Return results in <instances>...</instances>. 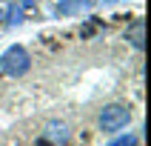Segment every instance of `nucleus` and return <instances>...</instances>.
I'll return each mask as SVG.
<instances>
[{"mask_svg":"<svg viewBox=\"0 0 151 146\" xmlns=\"http://www.w3.org/2000/svg\"><path fill=\"white\" fill-rule=\"evenodd\" d=\"M68 137H71V129H68V123H63V120H49L46 129H43V143L63 146V143H68Z\"/></svg>","mask_w":151,"mask_h":146,"instance_id":"3","label":"nucleus"},{"mask_svg":"<svg viewBox=\"0 0 151 146\" xmlns=\"http://www.w3.org/2000/svg\"><path fill=\"white\" fill-rule=\"evenodd\" d=\"M29 69H32V54H29L26 46H20V43H12V46L0 54V72H3V75L23 77Z\"/></svg>","mask_w":151,"mask_h":146,"instance_id":"2","label":"nucleus"},{"mask_svg":"<svg viewBox=\"0 0 151 146\" xmlns=\"http://www.w3.org/2000/svg\"><path fill=\"white\" fill-rule=\"evenodd\" d=\"M17 3H20L23 9H32V6H34V0H17Z\"/></svg>","mask_w":151,"mask_h":146,"instance_id":"8","label":"nucleus"},{"mask_svg":"<svg viewBox=\"0 0 151 146\" xmlns=\"http://www.w3.org/2000/svg\"><path fill=\"white\" fill-rule=\"evenodd\" d=\"M131 123V106L126 103H106L97 112V129L103 135H114L120 129H126Z\"/></svg>","mask_w":151,"mask_h":146,"instance_id":"1","label":"nucleus"},{"mask_svg":"<svg viewBox=\"0 0 151 146\" xmlns=\"http://www.w3.org/2000/svg\"><path fill=\"white\" fill-rule=\"evenodd\" d=\"M97 3H103V6H111V3H117V0H97Z\"/></svg>","mask_w":151,"mask_h":146,"instance_id":"9","label":"nucleus"},{"mask_svg":"<svg viewBox=\"0 0 151 146\" xmlns=\"http://www.w3.org/2000/svg\"><path fill=\"white\" fill-rule=\"evenodd\" d=\"M9 9H12V3H9V0H0V23L9 17Z\"/></svg>","mask_w":151,"mask_h":146,"instance_id":"7","label":"nucleus"},{"mask_svg":"<svg viewBox=\"0 0 151 146\" xmlns=\"http://www.w3.org/2000/svg\"><path fill=\"white\" fill-rule=\"evenodd\" d=\"M126 40L131 43V46H134L137 52L143 49V40H145V23H143V17H137L134 23H131V26L126 29Z\"/></svg>","mask_w":151,"mask_h":146,"instance_id":"5","label":"nucleus"},{"mask_svg":"<svg viewBox=\"0 0 151 146\" xmlns=\"http://www.w3.org/2000/svg\"><path fill=\"white\" fill-rule=\"evenodd\" d=\"M91 9V0H57L54 6V15L57 17H77Z\"/></svg>","mask_w":151,"mask_h":146,"instance_id":"4","label":"nucleus"},{"mask_svg":"<svg viewBox=\"0 0 151 146\" xmlns=\"http://www.w3.org/2000/svg\"><path fill=\"white\" fill-rule=\"evenodd\" d=\"M109 146H140V137L134 132H128V135H120V137H111Z\"/></svg>","mask_w":151,"mask_h":146,"instance_id":"6","label":"nucleus"}]
</instances>
